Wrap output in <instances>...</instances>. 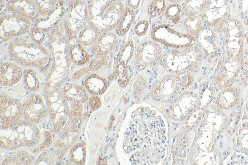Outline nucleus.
Listing matches in <instances>:
<instances>
[{
	"instance_id": "23",
	"label": "nucleus",
	"mask_w": 248,
	"mask_h": 165,
	"mask_svg": "<svg viewBox=\"0 0 248 165\" xmlns=\"http://www.w3.org/2000/svg\"><path fill=\"white\" fill-rule=\"evenodd\" d=\"M185 29L191 36H197L203 30L200 18L197 15L186 16L183 22Z\"/></svg>"
},
{
	"instance_id": "3",
	"label": "nucleus",
	"mask_w": 248,
	"mask_h": 165,
	"mask_svg": "<svg viewBox=\"0 0 248 165\" xmlns=\"http://www.w3.org/2000/svg\"><path fill=\"white\" fill-rule=\"evenodd\" d=\"M40 132L34 123L25 120L0 122V147L14 149L22 146L32 147L40 139Z\"/></svg>"
},
{
	"instance_id": "30",
	"label": "nucleus",
	"mask_w": 248,
	"mask_h": 165,
	"mask_svg": "<svg viewBox=\"0 0 248 165\" xmlns=\"http://www.w3.org/2000/svg\"><path fill=\"white\" fill-rule=\"evenodd\" d=\"M30 31L31 40L37 43L43 45L42 43L45 40L47 33L43 29L39 28L37 26H32Z\"/></svg>"
},
{
	"instance_id": "32",
	"label": "nucleus",
	"mask_w": 248,
	"mask_h": 165,
	"mask_svg": "<svg viewBox=\"0 0 248 165\" xmlns=\"http://www.w3.org/2000/svg\"><path fill=\"white\" fill-rule=\"evenodd\" d=\"M146 81L143 77H138L133 85L134 93L137 92L136 93H138V95H139L144 89L146 86Z\"/></svg>"
},
{
	"instance_id": "38",
	"label": "nucleus",
	"mask_w": 248,
	"mask_h": 165,
	"mask_svg": "<svg viewBox=\"0 0 248 165\" xmlns=\"http://www.w3.org/2000/svg\"><path fill=\"white\" fill-rule=\"evenodd\" d=\"M240 116H239V117H238V119L239 120L240 118Z\"/></svg>"
},
{
	"instance_id": "15",
	"label": "nucleus",
	"mask_w": 248,
	"mask_h": 165,
	"mask_svg": "<svg viewBox=\"0 0 248 165\" xmlns=\"http://www.w3.org/2000/svg\"><path fill=\"white\" fill-rule=\"evenodd\" d=\"M23 72L21 68L12 62H4L0 69V82L4 86H10L18 82L21 79Z\"/></svg>"
},
{
	"instance_id": "9",
	"label": "nucleus",
	"mask_w": 248,
	"mask_h": 165,
	"mask_svg": "<svg viewBox=\"0 0 248 165\" xmlns=\"http://www.w3.org/2000/svg\"><path fill=\"white\" fill-rule=\"evenodd\" d=\"M162 55L159 43L154 41H147L140 44L135 52V66L138 70L156 65Z\"/></svg>"
},
{
	"instance_id": "1",
	"label": "nucleus",
	"mask_w": 248,
	"mask_h": 165,
	"mask_svg": "<svg viewBox=\"0 0 248 165\" xmlns=\"http://www.w3.org/2000/svg\"><path fill=\"white\" fill-rule=\"evenodd\" d=\"M7 50L12 60L26 67H36L45 71L51 64V55L49 49L21 36L9 41Z\"/></svg>"
},
{
	"instance_id": "33",
	"label": "nucleus",
	"mask_w": 248,
	"mask_h": 165,
	"mask_svg": "<svg viewBox=\"0 0 248 165\" xmlns=\"http://www.w3.org/2000/svg\"><path fill=\"white\" fill-rule=\"evenodd\" d=\"M89 104L91 109L94 110L99 107L101 105V101L98 97L93 96L90 99Z\"/></svg>"
},
{
	"instance_id": "36",
	"label": "nucleus",
	"mask_w": 248,
	"mask_h": 165,
	"mask_svg": "<svg viewBox=\"0 0 248 165\" xmlns=\"http://www.w3.org/2000/svg\"><path fill=\"white\" fill-rule=\"evenodd\" d=\"M184 0H169V1L171 3H179V4L182 2Z\"/></svg>"
},
{
	"instance_id": "27",
	"label": "nucleus",
	"mask_w": 248,
	"mask_h": 165,
	"mask_svg": "<svg viewBox=\"0 0 248 165\" xmlns=\"http://www.w3.org/2000/svg\"><path fill=\"white\" fill-rule=\"evenodd\" d=\"M38 7L41 16L50 15L55 9L57 0H34Z\"/></svg>"
},
{
	"instance_id": "24",
	"label": "nucleus",
	"mask_w": 248,
	"mask_h": 165,
	"mask_svg": "<svg viewBox=\"0 0 248 165\" xmlns=\"http://www.w3.org/2000/svg\"><path fill=\"white\" fill-rule=\"evenodd\" d=\"M182 9V6L180 4L171 3L166 7L163 15L170 23L177 24L181 18Z\"/></svg>"
},
{
	"instance_id": "14",
	"label": "nucleus",
	"mask_w": 248,
	"mask_h": 165,
	"mask_svg": "<svg viewBox=\"0 0 248 165\" xmlns=\"http://www.w3.org/2000/svg\"><path fill=\"white\" fill-rule=\"evenodd\" d=\"M23 108L18 101L9 98L4 94L0 95V117L2 120L6 121L18 120L21 117Z\"/></svg>"
},
{
	"instance_id": "11",
	"label": "nucleus",
	"mask_w": 248,
	"mask_h": 165,
	"mask_svg": "<svg viewBox=\"0 0 248 165\" xmlns=\"http://www.w3.org/2000/svg\"><path fill=\"white\" fill-rule=\"evenodd\" d=\"M5 7L7 13L21 15L31 20L41 16L34 0H8Z\"/></svg>"
},
{
	"instance_id": "25",
	"label": "nucleus",
	"mask_w": 248,
	"mask_h": 165,
	"mask_svg": "<svg viewBox=\"0 0 248 165\" xmlns=\"http://www.w3.org/2000/svg\"><path fill=\"white\" fill-rule=\"evenodd\" d=\"M166 0H152L147 9L148 15L154 18L163 15L167 7Z\"/></svg>"
},
{
	"instance_id": "8",
	"label": "nucleus",
	"mask_w": 248,
	"mask_h": 165,
	"mask_svg": "<svg viewBox=\"0 0 248 165\" xmlns=\"http://www.w3.org/2000/svg\"><path fill=\"white\" fill-rule=\"evenodd\" d=\"M52 129L60 132L64 126L70 113V107L63 92L58 88L49 92L47 96Z\"/></svg>"
},
{
	"instance_id": "44",
	"label": "nucleus",
	"mask_w": 248,
	"mask_h": 165,
	"mask_svg": "<svg viewBox=\"0 0 248 165\" xmlns=\"http://www.w3.org/2000/svg\"><path fill=\"white\" fill-rule=\"evenodd\" d=\"M235 124H237V122H235Z\"/></svg>"
},
{
	"instance_id": "16",
	"label": "nucleus",
	"mask_w": 248,
	"mask_h": 165,
	"mask_svg": "<svg viewBox=\"0 0 248 165\" xmlns=\"http://www.w3.org/2000/svg\"><path fill=\"white\" fill-rule=\"evenodd\" d=\"M62 92L67 102L71 104L72 107L81 105L88 100V94L85 89L76 84H67L64 87Z\"/></svg>"
},
{
	"instance_id": "6",
	"label": "nucleus",
	"mask_w": 248,
	"mask_h": 165,
	"mask_svg": "<svg viewBox=\"0 0 248 165\" xmlns=\"http://www.w3.org/2000/svg\"><path fill=\"white\" fill-rule=\"evenodd\" d=\"M68 12L61 19L66 36L71 42L76 38L80 30L88 23L87 1L68 0Z\"/></svg>"
},
{
	"instance_id": "31",
	"label": "nucleus",
	"mask_w": 248,
	"mask_h": 165,
	"mask_svg": "<svg viewBox=\"0 0 248 165\" xmlns=\"http://www.w3.org/2000/svg\"><path fill=\"white\" fill-rule=\"evenodd\" d=\"M149 27V23L146 20H141L138 23L134 28V31L136 34L141 36L146 32Z\"/></svg>"
},
{
	"instance_id": "21",
	"label": "nucleus",
	"mask_w": 248,
	"mask_h": 165,
	"mask_svg": "<svg viewBox=\"0 0 248 165\" xmlns=\"http://www.w3.org/2000/svg\"><path fill=\"white\" fill-rule=\"evenodd\" d=\"M70 58L78 65H83L89 62L90 56L84 47L76 43L71 45L70 47Z\"/></svg>"
},
{
	"instance_id": "2",
	"label": "nucleus",
	"mask_w": 248,
	"mask_h": 165,
	"mask_svg": "<svg viewBox=\"0 0 248 165\" xmlns=\"http://www.w3.org/2000/svg\"><path fill=\"white\" fill-rule=\"evenodd\" d=\"M88 23L100 33L115 29L124 13L123 1L88 0Z\"/></svg>"
},
{
	"instance_id": "41",
	"label": "nucleus",
	"mask_w": 248,
	"mask_h": 165,
	"mask_svg": "<svg viewBox=\"0 0 248 165\" xmlns=\"http://www.w3.org/2000/svg\"><path fill=\"white\" fill-rule=\"evenodd\" d=\"M217 51H216V52H215V55H217Z\"/></svg>"
},
{
	"instance_id": "42",
	"label": "nucleus",
	"mask_w": 248,
	"mask_h": 165,
	"mask_svg": "<svg viewBox=\"0 0 248 165\" xmlns=\"http://www.w3.org/2000/svg\"><path fill=\"white\" fill-rule=\"evenodd\" d=\"M85 0V1H87L88 0Z\"/></svg>"
},
{
	"instance_id": "22",
	"label": "nucleus",
	"mask_w": 248,
	"mask_h": 165,
	"mask_svg": "<svg viewBox=\"0 0 248 165\" xmlns=\"http://www.w3.org/2000/svg\"><path fill=\"white\" fill-rule=\"evenodd\" d=\"M207 0H185L182 14L186 16L198 15L205 7Z\"/></svg>"
},
{
	"instance_id": "26",
	"label": "nucleus",
	"mask_w": 248,
	"mask_h": 165,
	"mask_svg": "<svg viewBox=\"0 0 248 165\" xmlns=\"http://www.w3.org/2000/svg\"><path fill=\"white\" fill-rule=\"evenodd\" d=\"M70 157L73 162L79 164H83L85 161L86 149L82 143L75 145L71 149Z\"/></svg>"
},
{
	"instance_id": "40",
	"label": "nucleus",
	"mask_w": 248,
	"mask_h": 165,
	"mask_svg": "<svg viewBox=\"0 0 248 165\" xmlns=\"http://www.w3.org/2000/svg\"><path fill=\"white\" fill-rule=\"evenodd\" d=\"M223 154H224V155H226V152H223Z\"/></svg>"
},
{
	"instance_id": "13",
	"label": "nucleus",
	"mask_w": 248,
	"mask_h": 165,
	"mask_svg": "<svg viewBox=\"0 0 248 165\" xmlns=\"http://www.w3.org/2000/svg\"><path fill=\"white\" fill-rule=\"evenodd\" d=\"M46 113V106L42 97L36 94H31L24 108L25 119L29 121L35 123L41 121Z\"/></svg>"
},
{
	"instance_id": "39",
	"label": "nucleus",
	"mask_w": 248,
	"mask_h": 165,
	"mask_svg": "<svg viewBox=\"0 0 248 165\" xmlns=\"http://www.w3.org/2000/svg\"><path fill=\"white\" fill-rule=\"evenodd\" d=\"M232 116H233V115H232V114H231V115H230V117H232Z\"/></svg>"
},
{
	"instance_id": "10",
	"label": "nucleus",
	"mask_w": 248,
	"mask_h": 165,
	"mask_svg": "<svg viewBox=\"0 0 248 165\" xmlns=\"http://www.w3.org/2000/svg\"><path fill=\"white\" fill-rule=\"evenodd\" d=\"M182 86V79L180 75L168 74L153 86L151 95L156 100L169 102L175 97Z\"/></svg>"
},
{
	"instance_id": "37",
	"label": "nucleus",
	"mask_w": 248,
	"mask_h": 165,
	"mask_svg": "<svg viewBox=\"0 0 248 165\" xmlns=\"http://www.w3.org/2000/svg\"><path fill=\"white\" fill-rule=\"evenodd\" d=\"M115 0L119 1H123L125 0Z\"/></svg>"
},
{
	"instance_id": "19",
	"label": "nucleus",
	"mask_w": 248,
	"mask_h": 165,
	"mask_svg": "<svg viewBox=\"0 0 248 165\" xmlns=\"http://www.w3.org/2000/svg\"><path fill=\"white\" fill-rule=\"evenodd\" d=\"M135 18V14L133 10L129 7H125L123 15L116 28V33L117 35H124L130 29Z\"/></svg>"
},
{
	"instance_id": "17",
	"label": "nucleus",
	"mask_w": 248,
	"mask_h": 165,
	"mask_svg": "<svg viewBox=\"0 0 248 165\" xmlns=\"http://www.w3.org/2000/svg\"><path fill=\"white\" fill-rule=\"evenodd\" d=\"M107 80L95 74L88 75L85 80L84 85L86 89L94 95L101 94L107 88Z\"/></svg>"
},
{
	"instance_id": "12",
	"label": "nucleus",
	"mask_w": 248,
	"mask_h": 165,
	"mask_svg": "<svg viewBox=\"0 0 248 165\" xmlns=\"http://www.w3.org/2000/svg\"><path fill=\"white\" fill-rule=\"evenodd\" d=\"M117 34L110 31L101 33L95 42L87 48V51L94 57L110 53L118 43Z\"/></svg>"
},
{
	"instance_id": "35",
	"label": "nucleus",
	"mask_w": 248,
	"mask_h": 165,
	"mask_svg": "<svg viewBox=\"0 0 248 165\" xmlns=\"http://www.w3.org/2000/svg\"><path fill=\"white\" fill-rule=\"evenodd\" d=\"M129 8L132 9H137L140 3V0H127Z\"/></svg>"
},
{
	"instance_id": "4",
	"label": "nucleus",
	"mask_w": 248,
	"mask_h": 165,
	"mask_svg": "<svg viewBox=\"0 0 248 165\" xmlns=\"http://www.w3.org/2000/svg\"><path fill=\"white\" fill-rule=\"evenodd\" d=\"M202 58L199 48L193 45L166 51L162 55L160 62L166 71L180 75L189 72H197Z\"/></svg>"
},
{
	"instance_id": "43",
	"label": "nucleus",
	"mask_w": 248,
	"mask_h": 165,
	"mask_svg": "<svg viewBox=\"0 0 248 165\" xmlns=\"http://www.w3.org/2000/svg\"><path fill=\"white\" fill-rule=\"evenodd\" d=\"M234 131H235V130H234V129H233V132H234Z\"/></svg>"
},
{
	"instance_id": "5",
	"label": "nucleus",
	"mask_w": 248,
	"mask_h": 165,
	"mask_svg": "<svg viewBox=\"0 0 248 165\" xmlns=\"http://www.w3.org/2000/svg\"><path fill=\"white\" fill-rule=\"evenodd\" d=\"M152 40L171 48H183L195 44V39L188 33L179 32L162 22L156 21L151 32Z\"/></svg>"
},
{
	"instance_id": "28",
	"label": "nucleus",
	"mask_w": 248,
	"mask_h": 165,
	"mask_svg": "<svg viewBox=\"0 0 248 165\" xmlns=\"http://www.w3.org/2000/svg\"><path fill=\"white\" fill-rule=\"evenodd\" d=\"M24 81L30 90H36L39 87V80L34 72L31 69H27L24 71Z\"/></svg>"
},
{
	"instance_id": "20",
	"label": "nucleus",
	"mask_w": 248,
	"mask_h": 165,
	"mask_svg": "<svg viewBox=\"0 0 248 165\" xmlns=\"http://www.w3.org/2000/svg\"><path fill=\"white\" fill-rule=\"evenodd\" d=\"M108 58V54L94 57L86 67H83L75 73L76 76L80 79L85 74L101 69L107 64Z\"/></svg>"
},
{
	"instance_id": "29",
	"label": "nucleus",
	"mask_w": 248,
	"mask_h": 165,
	"mask_svg": "<svg viewBox=\"0 0 248 165\" xmlns=\"http://www.w3.org/2000/svg\"><path fill=\"white\" fill-rule=\"evenodd\" d=\"M134 53V44L132 41H129L121 52L118 61L127 65Z\"/></svg>"
},
{
	"instance_id": "7",
	"label": "nucleus",
	"mask_w": 248,
	"mask_h": 165,
	"mask_svg": "<svg viewBox=\"0 0 248 165\" xmlns=\"http://www.w3.org/2000/svg\"><path fill=\"white\" fill-rule=\"evenodd\" d=\"M31 26L32 20L28 18L8 13L1 15L0 43L9 42L14 38L28 33Z\"/></svg>"
},
{
	"instance_id": "34",
	"label": "nucleus",
	"mask_w": 248,
	"mask_h": 165,
	"mask_svg": "<svg viewBox=\"0 0 248 165\" xmlns=\"http://www.w3.org/2000/svg\"><path fill=\"white\" fill-rule=\"evenodd\" d=\"M185 75L183 77L182 79V86L185 87H187L189 86L193 82V78L192 76L188 75L187 74Z\"/></svg>"
},
{
	"instance_id": "18",
	"label": "nucleus",
	"mask_w": 248,
	"mask_h": 165,
	"mask_svg": "<svg viewBox=\"0 0 248 165\" xmlns=\"http://www.w3.org/2000/svg\"><path fill=\"white\" fill-rule=\"evenodd\" d=\"M100 33L88 23L77 34L76 43L84 47L90 46Z\"/></svg>"
}]
</instances>
